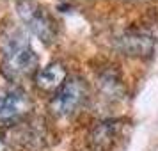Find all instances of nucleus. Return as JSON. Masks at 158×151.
I'll use <instances>...</instances> for the list:
<instances>
[{
    "instance_id": "f257e3e1",
    "label": "nucleus",
    "mask_w": 158,
    "mask_h": 151,
    "mask_svg": "<svg viewBox=\"0 0 158 151\" xmlns=\"http://www.w3.org/2000/svg\"><path fill=\"white\" fill-rule=\"evenodd\" d=\"M39 59L37 53L29 46L22 32H15L6 39L4 53H2V69L11 78L29 77L37 73Z\"/></svg>"
},
{
    "instance_id": "f03ea898",
    "label": "nucleus",
    "mask_w": 158,
    "mask_h": 151,
    "mask_svg": "<svg viewBox=\"0 0 158 151\" xmlns=\"http://www.w3.org/2000/svg\"><path fill=\"white\" fill-rule=\"evenodd\" d=\"M16 11L22 18V22L27 25V29L43 43L50 44L55 41L57 36V23L52 18V15L46 11L44 6H41L36 0H18Z\"/></svg>"
},
{
    "instance_id": "7ed1b4c3",
    "label": "nucleus",
    "mask_w": 158,
    "mask_h": 151,
    "mask_svg": "<svg viewBox=\"0 0 158 151\" xmlns=\"http://www.w3.org/2000/svg\"><path fill=\"white\" fill-rule=\"evenodd\" d=\"M87 84L82 77H68L66 82L60 86L59 91L52 96L48 108L52 114L59 115V117H66V115H73L78 110L87 100Z\"/></svg>"
},
{
    "instance_id": "20e7f679",
    "label": "nucleus",
    "mask_w": 158,
    "mask_h": 151,
    "mask_svg": "<svg viewBox=\"0 0 158 151\" xmlns=\"http://www.w3.org/2000/svg\"><path fill=\"white\" fill-rule=\"evenodd\" d=\"M155 37L139 29L126 30L115 37V48L128 57H151L155 52Z\"/></svg>"
},
{
    "instance_id": "39448f33",
    "label": "nucleus",
    "mask_w": 158,
    "mask_h": 151,
    "mask_svg": "<svg viewBox=\"0 0 158 151\" xmlns=\"http://www.w3.org/2000/svg\"><path fill=\"white\" fill-rule=\"evenodd\" d=\"M32 100L27 91L13 89L0 96V124H11L20 121L30 112Z\"/></svg>"
},
{
    "instance_id": "423d86ee",
    "label": "nucleus",
    "mask_w": 158,
    "mask_h": 151,
    "mask_svg": "<svg viewBox=\"0 0 158 151\" xmlns=\"http://www.w3.org/2000/svg\"><path fill=\"white\" fill-rule=\"evenodd\" d=\"M121 133V121L119 119H105L98 123L87 137V142L94 151H108L115 144Z\"/></svg>"
},
{
    "instance_id": "0eeeda50",
    "label": "nucleus",
    "mask_w": 158,
    "mask_h": 151,
    "mask_svg": "<svg viewBox=\"0 0 158 151\" xmlns=\"http://www.w3.org/2000/svg\"><path fill=\"white\" fill-rule=\"evenodd\" d=\"M68 78V69H66V66L62 62H50V64H46L44 68L41 69H37L36 73V82L37 89H41L44 93H55L60 89V86L66 82Z\"/></svg>"
},
{
    "instance_id": "6e6552de",
    "label": "nucleus",
    "mask_w": 158,
    "mask_h": 151,
    "mask_svg": "<svg viewBox=\"0 0 158 151\" xmlns=\"http://www.w3.org/2000/svg\"><path fill=\"white\" fill-rule=\"evenodd\" d=\"M96 84L100 87L101 94H105L107 98H121L124 94V84H123L121 73L115 66H107L98 71L96 75Z\"/></svg>"
},
{
    "instance_id": "1a4fd4ad",
    "label": "nucleus",
    "mask_w": 158,
    "mask_h": 151,
    "mask_svg": "<svg viewBox=\"0 0 158 151\" xmlns=\"http://www.w3.org/2000/svg\"><path fill=\"white\" fill-rule=\"evenodd\" d=\"M15 139L18 144L29 149L43 148L48 141V133L44 126H39L37 123H23L15 130Z\"/></svg>"
},
{
    "instance_id": "9d476101",
    "label": "nucleus",
    "mask_w": 158,
    "mask_h": 151,
    "mask_svg": "<svg viewBox=\"0 0 158 151\" xmlns=\"http://www.w3.org/2000/svg\"><path fill=\"white\" fill-rule=\"evenodd\" d=\"M0 151H9V144L6 141V137L0 133Z\"/></svg>"
}]
</instances>
